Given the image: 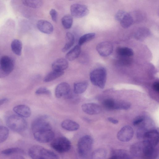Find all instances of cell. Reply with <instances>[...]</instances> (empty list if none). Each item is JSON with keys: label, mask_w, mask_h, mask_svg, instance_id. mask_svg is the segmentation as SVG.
<instances>
[{"label": "cell", "mask_w": 159, "mask_h": 159, "mask_svg": "<svg viewBox=\"0 0 159 159\" xmlns=\"http://www.w3.org/2000/svg\"><path fill=\"white\" fill-rule=\"evenodd\" d=\"M82 111L85 113L89 115H94L101 113L102 109L98 105L94 103H87L81 106Z\"/></svg>", "instance_id": "cell-12"}, {"label": "cell", "mask_w": 159, "mask_h": 159, "mask_svg": "<svg viewBox=\"0 0 159 159\" xmlns=\"http://www.w3.org/2000/svg\"><path fill=\"white\" fill-rule=\"evenodd\" d=\"M88 86V83L86 81L76 83L74 85V92L76 94H81L86 91Z\"/></svg>", "instance_id": "cell-20"}, {"label": "cell", "mask_w": 159, "mask_h": 159, "mask_svg": "<svg viewBox=\"0 0 159 159\" xmlns=\"http://www.w3.org/2000/svg\"><path fill=\"white\" fill-rule=\"evenodd\" d=\"M120 22L123 28H127L132 25L134 22V20L131 15L126 12Z\"/></svg>", "instance_id": "cell-21"}, {"label": "cell", "mask_w": 159, "mask_h": 159, "mask_svg": "<svg viewBox=\"0 0 159 159\" xmlns=\"http://www.w3.org/2000/svg\"></svg>", "instance_id": "cell-44"}, {"label": "cell", "mask_w": 159, "mask_h": 159, "mask_svg": "<svg viewBox=\"0 0 159 159\" xmlns=\"http://www.w3.org/2000/svg\"><path fill=\"white\" fill-rule=\"evenodd\" d=\"M50 15L53 21L56 22L57 20L58 14L55 9H51L49 12Z\"/></svg>", "instance_id": "cell-37"}, {"label": "cell", "mask_w": 159, "mask_h": 159, "mask_svg": "<svg viewBox=\"0 0 159 159\" xmlns=\"http://www.w3.org/2000/svg\"><path fill=\"white\" fill-rule=\"evenodd\" d=\"M8 76V75L7 74L1 69L0 67V78H4L7 76Z\"/></svg>", "instance_id": "cell-41"}, {"label": "cell", "mask_w": 159, "mask_h": 159, "mask_svg": "<svg viewBox=\"0 0 159 159\" xmlns=\"http://www.w3.org/2000/svg\"><path fill=\"white\" fill-rule=\"evenodd\" d=\"M64 71L53 70L48 74L44 78L43 81L48 82L52 81L62 75Z\"/></svg>", "instance_id": "cell-24"}, {"label": "cell", "mask_w": 159, "mask_h": 159, "mask_svg": "<svg viewBox=\"0 0 159 159\" xmlns=\"http://www.w3.org/2000/svg\"><path fill=\"white\" fill-rule=\"evenodd\" d=\"M29 156L33 159H57L58 156L52 151L38 145H34L29 148Z\"/></svg>", "instance_id": "cell-2"}, {"label": "cell", "mask_w": 159, "mask_h": 159, "mask_svg": "<svg viewBox=\"0 0 159 159\" xmlns=\"http://www.w3.org/2000/svg\"><path fill=\"white\" fill-rule=\"evenodd\" d=\"M126 13V12L123 10L118 11L115 15V19L117 21L120 22Z\"/></svg>", "instance_id": "cell-36"}, {"label": "cell", "mask_w": 159, "mask_h": 159, "mask_svg": "<svg viewBox=\"0 0 159 159\" xmlns=\"http://www.w3.org/2000/svg\"><path fill=\"white\" fill-rule=\"evenodd\" d=\"M143 139L147 143L155 147L159 142L158 132L155 129L148 130L145 134Z\"/></svg>", "instance_id": "cell-9"}, {"label": "cell", "mask_w": 159, "mask_h": 159, "mask_svg": "<svg viewBox=\"0 0 159 159\" xmlns=\"http://www.w3.org/2000/svg\"><path fill=\"white\" fill-rule=\"evenodd\" d=\"M108 120L111 123L114 124H117L118 123V121L112 117H110L108 118Z\"/></svg>", "instance_id": "cell-40"}, {"label": "cell", "mask_w": 159, "mask_h": 159, "mask_svg": "<svg viewBox=\"0 0 159 159\" xmlns=\"http://www.w3.org/2000/svg\"><path fill=\"white\" fill-rule=\"evenodd\" d=\"M37 27L40 32L46 34H51L53 30V27L52 24L45 20H39L37 23Z\"/></svg>", "instance_id": "cell-14"}, {"label": "cell", "mask_w": 159, "mask_h": 159, "mask_svg": "<svg viewBox=\"0 0 159 159\" xmlns=\"http://www.w3.org/2000/svg\"><path fill=\"white\" fill-rule=\"evenodd\" d=\"M81 51L80 46L78 44L75 46L66 55V60L69 61L74 60L80 56Z\"/></svg>", "instance_id": "cell-19"}, {"label": "cell", "mask_w": 159, "mask_h": 159, "mask_svg": "<svg viewBox=\"0 0 159 159\" xmlns=\"http://www.w3.org/2000/svg\"><path fill=\"white\" fill-rule=\"evenodd\" d=\"M2 122L1 120V119L0 118V125H2Z\"/></svg>", "instance_id": "cell-43"}, {"label": "cell", "mask_w": 159, "mask_h": 159, "mask_svg": "<svg viewBox=\"0 0 159 159\" xmlns=\"http://www.w3.org/2000/svg\"><path fill=\"white\" fill-rule=\"evenodd\" d=\"M117 52L120 56L130 57L133 55V50L127 47H120L117 49Z\"/></svg>", "instance_id": "cell-29"}, {"label": "cell", "mask_w": 159, "mask_h": 159, "mask_svg": "<svg viewBox=\"0 0 159 159\" xmlns=\"http://www.w3.org/2000/svg\"><path fill=\"white\" fill-rule=\"evenodd\" d=\"M61 22L64 28L66 29H69L73 24V16L69 14L66 15L61 19Z\"/></svg>", "instance_id": "cell-27"}, {"label": "cell", "mask_w": 159, "mask_h": 159, "mask_svg": "<svg viewBox=\"0 0 159 159\" xmlns=\"http://www.w3.org/2000/svg\"><path fill=\"white\" fill-rule=\"evenodd\" d=\"M75 42L74 35L70 32H67L66 34V43L62 48L63 52H66L73 45Z\"/></svg>", "instance_id": "cell-23"}, {"label": "cell", "mask_w": 159, "mask_h": 159, "mask_svg": "<svg viewBox=\"0 0 159 159\" xmlns=\"http://www.w3.org/2000/svg\"><path fill=\"white\" fill-rule=\"evenodd\" d=\"M153 88L156 92L158 93L159 92V83L158 82H154L152 85Z\"/></svg>", "instance_id": "cell-39"}, {"label": "cell", "mask_w": 159, "mask_h": 159, "mask_svg": "<svg viewBox=\"0 0 159 159\" xmlns=\"http://www.w3.org/2000/svg\"><path fill=\"white\" fill-rule=\"evenodd\" d=\"M1 153L4 155H10L13 154H21L25 153L23 150L18 148H13L7 149L1 151Z\"/></svg>", "instance_id": "cell-28"}, {"label": "cell", "mask_w": 159, "mask_h": 159, "mask_svg": "<svg viewBox=\"0 0 159 159\" xmlns=\"http://www.w3.org/2000/svg\"><path fill=\"white\" fill-rule=\"evenodd\" d=\"M31 129L34 138L39 143H48L54 138L55 134L51 125L46 117L40 116L34 119Z\"/></svg>", "instance_id": "cell-1"}, {"label": "cell", "mask_w": 159, "mask_h": 159, "mask_svg": "<svg viewBox=\"0 0 159 159\" xmlns=\"http://www.w3.org/2000/svg\"><path fill=\"white\" fill-rule=\"evenodd\" d=\"M69 64L66 59L60 58L56 60L52 64V70L63 71L68 67Z\"/></svg>", "instance_id": "cell-16"}, {"label": "cell", "mask_w": 159, "mask_h": 159, "mask_svg": "<svg viewBox=\"0 0 159 159\" xmlns=\"http://www.w3.org/2000/svg\"><path fill=\"white\" fill-rule=\"evenodd\" d=\"M51 146L59 153H64L69 151L71 147L70 141L65 137H60L52 140Z\"/></svg>", "instance_id": "cell-6"}, {"label": "cell", "mask_w": 159, "mask_h": 159, "mask_svg": "<svg viewBox=\"0 0 159 159\" xmlns=\"http://www.w3.org/2000/svg\"><path fill=\"white\" fill-rule=\"evenodd\" d=\"M107 78L105 69L102 67L97 68L93 70L90 74V79L94 85L101 89L105 86Z\"/></svg>", "instance_id": "cell-5"}, {"label": "cell", "mask_w": 159, "mask_h": 159, "mask_svg": "<svg viewBox=\"0 0 159 159\" xmlns=\"http://www.w3.org/2000/svg\"><path fill=\"white\" fill-rule=\"evenodd\" d=\"M93 142V138L90 135H84L79 139L78 151L80 156L82 158L87 157L91 152Z\"/></svg>", "instance_id": "cell-4"}, {"label": "cell", "mask_w": 159, "mask_h": 159, "mask_svg": "<svg viewBox=\"0 0 159 159\" xmlns=\"http://www.w3.org/2000/svg\"><path fill=\"white\" fill-rule=\"evenodd\" d=\"M7 126L11 130L17 132L25 131L27 128V122L24 117L18 115L9 116L6 120Z\"/></svg>", "instance_id": "cell-3"}, {"label": "cell", "mask_w": 159, "mask_h": 159, "mask_svg": "<svg viewBox=\"0 0 159 159\" xmlns=\"http://www.w3.org/2000/svg\"><path fill=\"white\" fill-rule=\"evenodd\" d=\"M70 92V87L69 84L63 82L60 83L56 87L55 95L57 98H59L63 96L67 97Z\"/></svg>", "instance_id": "cell-13"}, {"label": "cell", "mask_w": 159, "mask_h": 159, "mask_svg": "<svg viewBox=\"0 0 159 159\" xmlns=\"http://www.w3.org/2000/svg\"><path fill=\"white\" fill-rule=\"evenodd\" d=\"M0 67L8 75L12 71L14 67V62L10 57L4 56L0 59Z\"/></svg>", "instance_id": "cell-11"}, {"label": "cell", "mask_w": 159, "mask_h": 159, "mask_svg": "<svg viewBox=\"0 0 159 159\" xmlns=\"http://www.w3.org/2000/svg\"><path fill=\"white\" fill-rule=\"evenodd\" d=\"M95 34L91 33L86 34L81 36L78 41V45L81 46L85 43L93 39L95 36Z\"/></svg>", "instance_id": "cell-30"}, {"label": "cell", "mask_w": 159, "mask_h": 159, "mask_svg": "<svg viewBox=\"0 0 159 159\" xmlns=\"http://www.w3.org/2000/svg\"><path fill=\"white\" fill-rule=\"evenodd\" d=\"M13 111L17 115L24 118L30 117L31 114L30 108L25 105H19L14 107Z\"/></svg>", "instance_id": "cell-15"}, {"label": "cell", "mask_w": 159, "mask_h": 159, "mask_svg": "<svg viewBox=\"0 0 159 159\" xmlns=\"http://www.w3.org/2000/svg\"><path fill=\"white\" fill-rule=\"evenodd\" d=\"M25 6L33 8H39L42 5L43 0H21Z\"/></svg>", "instance_id": "cell-25"}, {"label": "cell", "mask_w": 159, "mask_h": 159, "mask_svg": "<svg viewBox=\"0 0 159 159\" xmlns=\"http://www.w3.org/2000/svg\"><path fill=\"white\" fill-rule=\"evenodd\" d=\"M70 11L71 16L76 18L84 17L89 13V10L86 6L78 3L72 4L70 7Z\"/></svg>", "instance_id": "cell-7"}, {"label": "cell", "mask_w": 159, "mask_h": 159, "mask_svg": "<svg viewBox=\"0 0 159 159\" xmlns=\"http://www.w3.org/2000/svg\"><path fill=\"white\" fill-rule=\"evenodd\" d=\"M116 101L111 98L107 99L103 102V105L108 109H116Z\"/></svg>", "instance_id": "cell-32"}, {"label": "cell", "mask_w": 159, "mask_h": 159, "mask_svg": "<svg viewBox=\"0 0 159 159\" xmlns=\"http://www.w3.org/2000/svg\"><path fill=\"white\" fill-rule=\"evenodd\" d=\"M61 127L64 129L69 131H75L78 130L80 127L76 122L70 119L64 120L61 123Z\"/></svg>", "instance_id": "cell-17"}, {"label": "cell", "mask_w": 159, "mask_h": 159, "mask_svg": "<svg viewBox=\"0 0 159 159\" xmlns=\"http://www.w3.org/2000/svg\"><path fill=\"white\" fill-rule=\"evenodd\" d=\"M130 104L128 102L124 101H117L116 110H127L129 108Z\"/></svg>", "instance_id": "cell-33"}, {"label": "cell", "mask_w": 159, "mask_h": 159, "mask_svg": "<svg viewBox=\"0 0 159 159\" xmlns=\"http://www.w3.org/2000/svg\"><path fill=\"white\" fill-rule=\"evenodd\" d=\"M107 154V151L105 149L99 148L92 153L91 157L93 159H103L105 158Z\"/></svg>", "instance_id": "cell-26"}, {"label": "cell", "mask_w": 159, "mask_h": 159, "mask_svg": "<svg viewBox=\"0 0 159 159\" xmlns=\"http://www.w3.org/2000/svg\"><path fill=\"white\" fill-rule=\"evenodd\" d=\"M130 153L123 149H116L112 151L111 158L113 159H131Z\"/></svg>", "instance_id": "cell-18"}, {"label": "cell", "mask_w": 159, "mask_h": 159, "mask_svg": "<svg viewBox=\"0 0 159 159\" xmlns=\"http://www.w3.org/2000/svg\"><path fill=\"white\" fill-rule=\"evenodd\" d=\"M145 118L143 116H139L136 117L133 121L134 125L137 126L140 124L145 120Z\"/></svg>", "instance_id": "cell-38"}, {"label": "cell", "mask_w": 159, "mask_h": 159, "mask_svg": "<svg viewBox=\"0 0 159 159\" xmlns=\"http://www.w3.org/2000/svg\"><path fill=\"white\" fill-rule=\"evenodd\" d=\"M35 93L37 95H50L51 93L50 91L47 88L42 87L39 88L36 90Z\"/></svg>", "instance_id": "cell-35"}, {"label": "cell", "mask_w": 159, "mask_h": 159, "mask_svg": "<svg viewBox=\"0 0 159 159\" xmlns=\"http://www.w3.org/2000/svg\"><path fill=\"white\" fill-rule=\"evenodd\" d=\"M113 47L111 43L108 41L101 42L97 46L96 50L102 56L106 57L110 55L113 51Z\"/></svg>", "instance_id": "cell-10"}, {"label": "cell", "mask_w": 159, "mask_h": 159, "mask_svg": "<svg viewBox=\"0 0 159 159\" xmlns=\"http://www.w3.org/2000/svg\"><path fill=\"white\" fill-rule=\"evenodd\" d=\"M8 99L7 98H3L0 99V106L7 102Z\"/></svg>", "instance_id": "cell-42"}, {"label": "cell", "mask_w": 159, "mask_h": 159, "mask_svg": "<svg viewBox=\"0 0 159 159\" xmlns=\"http://www.w3.org/2000/svg\"><path fill=\"white\" fill-rule=\"evenodd\" d=\"M134 133L133 129L131 126L125 125L119 131L117 134V138L121 142H127L132 138Z\"/></svg>", "instance_id": "cell-8"}, {"label": "cell", "mask_w": 159, "mask_h": 159, "mask_svg": "<svg viewBox=\"0 0 159 159\" xmlns=\"http://www.w3.org/2000/svg\"><path fill=\"white\" fill-rule=\"evenodd\" d=\"M11 48L12 51L16 55L20 56L21 54L22 49V43L18 39L13 40L11 44Z\"/></svg>", "instance_id": "cell-22"}, {"label": "cell", "mask_w": 159, "mask_h": 159, "mask_svg": "<svg viewBox=\"0 0 159 159\" xmlns=\"http://www.w3.org/2000/svg\"><path fill=\"white\" fill-rule=\"evenodd\" d=\"M9 134L8 129L2 125H0V143L5 141L7 139Z\"/></svg>", "instance_id": "cell-31"}, {"label": "cell", "mask_w": 159, "mask_h": 159, "mask_svg": "<svg viewBox=\"0 0 159 159\" xmlns=\"http://www.w3.org/2000/svg\"><path fill=\"white\" fill-rule=\"evenodd\" d=\"M150 33L149 30L146 28H142L139 29L137 32L136 37L139 38L143 37L148 35Z\"/></svg>", "instance_id": "cell-34"}]
</instances>
